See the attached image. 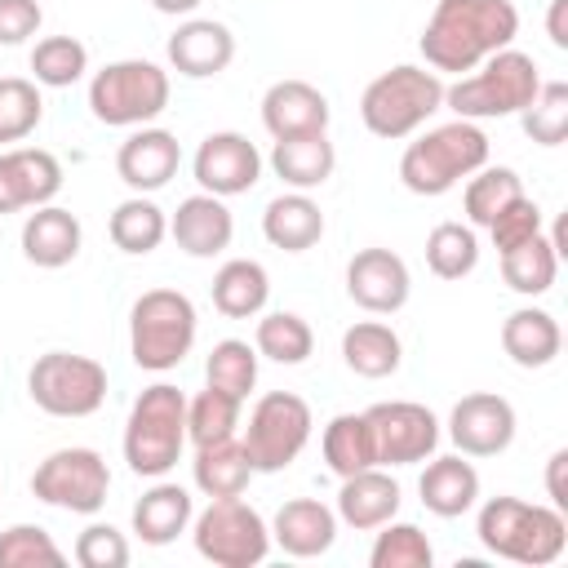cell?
I'll list each match as a JSON object with an SVG mask.
<instances>
[{
	"instance_id": "28",
	"label": "cell",
	"mask_w": 568,
	"mask_h": 568,
	"mask_svg": "<svg viewBox=\"0 0 568 568\" xmlns=\"http://www.w3.org/2000/svg\"><path fill=\"white\" fill-rule=\"evenodd\" d=\"M271 169L288 191H315L333 178L337 151L328 133H302V138H280L271 146Z\"/></svg>"
},
{
	"instance_id": "7",
	"label": "cell",
	"mask_w": 568,
	"mask_h": 568,
	"mask_svg": "<svg viewBox=\"0 0 568 568\" xmlns=\"http://www.w3.org/2000/svg\"><path fill=\"white\" fill-rule=\"evenodd\" d=\"M200 333L195 302L182 288H146L129 306V355L146 373H169L178 368Z\"/></svg>"
},
{
	"instance_id": "33",
	"label": "cell",
	"mask_w": 568,
	"mask_h": 568,
	"mask_svg": "<svg viewBox=\"0 0 568 568\" xmlns=\"http://www.w3.org/2000/svg\"><path fill=\"white\" fill-rule=\"evenodd\" d=\"M320 453H324V466H328L337 479L377 466V448H373L368 417H364V413H337V417H328V426H324V435H320Z\"/></svg>"
},
{
	"instance_id": "44",
	"label": "cell",
	"mask_w": 568,
	"mask_h": 568,
	"mask_svg": "<svg viewBox=\"0 0 568 568\" xmlns=\"http://www.w3.org/2000/svg\"><path fill=\"white\" fill-rule=\"evenodd\" d=\"M519 124L537 146H559L568 138V84L564 80H541L532 102L519 111Z\"/></svg>"
},
{
	"instance_id": "22",
	"label": "cell",
	"mask_w": 568,
	"mask_h": 568,
	"mask_svg": "<svg viewBox=\"0 0 568 568\" xmlns=\"http://www.w3.org/2000/svg\"><path fill=\"white\" fill-rule=\"evenodd\" d=\"M399 501H404V493H399L395 475L386 466H368V470H355L342 479L333 510H337V524H346L355 532H373L399 515Z\"/></svg>"
},
{
	"instance_id": "34",
	"label": "cell",
	"mask_w": 568,
	"mask_h": 568,
	"mask_svg": "<svg viewBox=\"0 0 568 568\" xmlns=\"http://www.w3.org/2000/svg\"><path fill=\"white\" fill-rule=\"evenodd\" d=\"M4 169H9V182H13L18 209L53 204V195L62 191V164L44 146H9L4 151Z\"/></svg>"
},
{
	"instance_id": "8",
	"label": "cell",
	"mask_w": 568,
	"mask_h": 568,
	"mask_svg": "<svg viewBox=\"0 0 568 568\" xmlns=\"http://www.w3.org/2000/svg\"><path fill=\"white\" fill-rule=\"evenodd\" d=\"M169 71L151 58H120L93 71L89 80V111L106 129H138L151 124L169 106Z\"/></svg>"
},
{
	"instance_id": "16",
	"label": "cell",
	"mask_w": 568,
	"mask_h": 568,
	"mask_svg": "<svg viewBox=\"0 0 568 568\" xmlns=\"http://www.w3.org/2000/svg\"><path fill=\"white\" fill-rule=\"evenodd\" d=\"M413 293L408 262L390 248H359L346 262V297L368 315H395L404 311Z\"/></svg>"
},
{
	"instance_id": "50",
	"label": "cell",
	"mask_w": 568,
	"mask_h": 568,
	"mask_svg": "<svg viewBox=\"0 0 568 568\" xmlns=\"http://www.w3.org/2000/svg\"><path fill=\"white\" fill-rule=\"evenodd\" d=\"M546 36L555 49H568V0H550L546 9Z\"/></svg>"
},
{
	"instance_id": "39",
	"label": "cell",
	"mask_w": 568,
	"mask_h": 568,
	"mask_svg": "<svg viewBox=\"0 0 568 568\" xmlns=\"http://www.w3.org/2000/svg\"><path fill=\"white\" fill-rule=\"evenodd\" d=\"M89 71V49L75 36H44L31 49V80L40 89H71Z\"/></svg>"
},
{
	"instance_id": "2",
	"label": "cell",
	"mask_w": 568,
	"mask_h": 568,
	"mask_svg": "<svg viewBox=\"0 0 568 568\" xmlns=\"http://www.w3.org/2000/svg\"><path fill=\"white\" fill-rule=\"evenodd\" d=\"M475 537L497 559H510L524 568H546L568 550V519L559 506H537V501L501 493L479 506Z\"/></svg>"
},
{
	"instance_id": "12",
	"label": "cell",
	"mask_w": 568,
	"mask_h": 568,
	"mask_svg": "<svg viewBox=\"0 0 568 568\" xmlns=\"http://www.w3.org/2000/svg\"><path fill=\"white\" fill-rule=\"evenodd\" d=\"M31 493H36V501H44L53 510L98 515L106 506V493H111V466L98 448H84V444L53 448L31 470Z\"/></svg>"
},
{
	"instance_id": "45",
	"label": "cell",
	"mask_w": 568,
	"mask_h": 568,
	"mask_svg": "<svg viewBox=\"0 0 568 568\" xmlns=\"http://www.w3.org/2000/svg\"><path fill=\"white\" fill-rule=\"evenodd\" d=\"M67 555L40 524H9L0 532V568H62Z\"/></svg>"
},
{
	"instance_id": "43",
	"label": "cell",
	"mask_w": 568,
	"mask_h": 568,
	"mask_svg": "<svg viewBox=\"0 0 568 568\" xmlns=\"http://www.w3.org/2000/svg\"><path fill=\"white\" fill-rule=\"evenodd\" d=\"M44 115V98L40 84L27 75H0V142H22L40 129Z\"/></svg>"
},
{
	"instance_id": "3",
	"label": "cell",
	"mask_w": 568,
	"mask_h": 568,
	"mask_svg": "<svg viewBox=\"0 0 568 568\" xmlns=\"http://www.w3.org/2000/svg\"><path fill=\"white\" fill-rule=\"evenodd\" d=\"M537 89H541V71L532 53L510 44L484 58L470 75H457L453 84H444V106L457 120H501V115H519Z\"/></svg>"
},
{
	"instance_id": "52",
	"label": "cell",
	"mask_w": 568,
	"mask_h": 568,
	"mask_svg": "<svg viewBox=\"0 0 568 568\" xmlns=\"http://www.w3.org/2000/svg\"><path fill=\"white\" fill-rule=\"evenodd\" d=\"M4 213H18V195H13V182H9V169H4V151H0V217Z\"/></svg>"
},
{
	"instance_id": "47",
	"label": "cell",
	"mask_w": 568,
	"mask_h": 568,
	"mask_svg": "<svg viewBox=\"0 0 568 568\" xmlns=\"http://www.w3.org/2000/svg\"><path fill=\"white\" fill-rule=\"evenodd\" d=\"M75 564L80 568H124L129 564V537L115 528V524H89L80 537H75Z\"/></svg>"
},
{
	"instance_id": "35",
	"label": "cell",
	"mask_w": 568,
	"mask_h": 568,
	"mask_svg": "<svg viewBox=\"0 0 568 568\" xmlns=\"http://www.w3.org/2000/svg\"><path fill=\"white\" fill-rule=\"evenodd\" d=\"M497 257H501V280H506L519 297H541V293H550V284H555V275H559V253H555V244H550L546 231L532 235V240H524V244H515V248H506V253H497Z\"/></svg>"
},
{
	"instance_id": "13",
	"label": "cell",
	"mask_w": 568,
	"mask_h": 568,
	"mask_svg": "<svg viewBox=\"0 0 568 568\" xmlns=\"http://www.w3.org/2000/svg\"><path fill=\"white\" fill-rule=\"evenodd\" d=\"M368 430H373V448H377V466H417L426 457H435L439 448V417L417 404V399H382L373 408H364Z\"/></svg>"
},
{
	"instance_id": "21",
	"label": "cell",
	"mask_w": 568,
	"mask_h": 568,
	"mask_svg": "<svg viewBox=\"0 0 568 568\" xmlns=\"http://www.w3.org/2000/svg\"><path fill=\"white\" fill-rule=\"evenodd\" d=\"M337 541V510L320 497H288L271 519V546L293 559H320Z\"/></svg>"
},
{
	"instance_id": "24",
	"label": "cell",
	"mask_w": 568,
	"mask_h": 568,
	"mask_svg": "<svg viewBox=\"0 0 568 568\" xmlns=\"http://www.w3.org/2000/svg\"><path fill=\"white\" fill-rule=\"evenodd\" d=\"M417 493H422V506L430 515L457 519V515L475 510V501H479V470L462 453L426 457V470L417 479Z\"/></svg>"
},
{
	"instance_id": "6",
	"label": "cell",
	"mask_w": 568,
	"mask_h": 568,
	"mask_svg": "<svg viewBox=\"0 0 568 568\" xmlns=\"http://www.w3.org/2000/svg\"><path fill=\"white\" fill-rule=\"evenodd\" d=\"M186 448V395L173 382H151L124 422V462L138 479H164Z\"/></svg>"
},
{
	"instance_id": "1",
	"label": "cell",
	"mask_w": 568,
	"mask_h": 568,
	"mask_svg": "<svg viewBox=\"0 0 568 568\" xmlns=\"http://www.w3.org/2000/svg\"><path fill=\"white\" fill-rule=\"evenodd\" d=\"M515 36H519L515 0H435L417 49L430 71L466 75L497 49H510Z\"/></svg>"
},
{
	"instance_id": "25",
	"label": "cell",
	"mask_w": 568,
	"mask_h": 568,
	"mask_svg": "<svg viewBox=\"0 0 568 568\" xmlns=\"http://www.w3.org/2000/svg\"><path fill=\"white\" fill-rule=\"evenodd\" d=\"M195 519V501L182 484L155 479L138 501H133V532L142 546H169L178 541Z\"/></svg>"
},
{
	"instance_id": "46",
	"label": "cell",
	"mask_w": 568,
	"mask_h": 568,
	"mask_svg": "<svg viewBox=\"0 0 568 568\" xmlns=\"http://www.w3.org/2000/svg\"><path fill=\"white\" fill-rule=\"evenodd\" d=\"M484 231L493 235V248H497V253H506V248H515V244H524V240L541 235V231H546V217H541V204H537V200L519 195V200H510V204H506V209H501Z\"/></svg>"
},
{
	"instance_id": "36",
	"label": "cell",
	"mask_w": 568,
	"mask_h": 568,
	"mask_svg": "<svg viewBox=\"0 0 568 568\" xmlns=\"http://www.w3.org/2000/svg\"><path fill=\"white\" fill-rule=\"evenodd\" d=\"M253 346H257V355L262 359H271V364H306L311 359V351H315V333H311V324L297 315V311H271V315H262L257 320V328H253Z\"/></svg>"
},
{
	"instance_id": "48",
	"label": "cell",
	"mask_w": 568,
	"mask_h": 568,
	"mask_svg": "<svg viewBox=\"0 0 568 568\" xmlns=\"http://www.w3.org/2000/svg\"><path fill=\"white\" fill-rule=\"evenodd\" d=\"M44 22V9L40 0H0V44L13 49V44H27Z\"/></svg>"
},
{
	"instance_id": "27",
	"label": "cell",
	"mask_w": 568,
	"mask_h": 568,
	"mask_svg": "<svg viewBox=\"0 0 568 568\" xmlns=\"http://www.w3.org/2000/svg\"><path fill=\"white\" fill-rule=\"evenodd\" d=\"M262 235L284 253H306L324 240V209L311 191H284L262 209Z\"/></svg>"
},
{
	"instance_id": "20",
	"label": "cell",
	"mask_w": 568,
	"mask_h": 568,
	"mask_svg": "<svg viewBox=\"0 0 568 568\" xmlns=\"http://www.w3.org/2000/svg\"><path fill=\"white\" fill-rule=\"evenodd\" d=\"M169 235H173V244H178L186 257H217V253L231 248L235 217H231V209H226L222 195L195 191V195H186V200L173 209Z\"/></svg>"
},
{
	"instance_id": "5",
	"label": "cell",
	"mask_w": 568,
	"mask_h": 568,
	"mask_svg": "<svg viewBox=\"0 0 568 568\" xmlns=\"http://www.w3.org/2000/svg\"><path fill=\"white\" fill-rule=\"evenodd\" d=\"M488 164V133L479 120H448L413 138L399 155V182L413 195H444Z\"/></svg>"
},
{
	"instance_id": "10",
	"label": "cell",
	"mask_w": 568,
	"mask_h": 568,
	"mask_svg": "<svg viewBox=\"0 0 568 568\" xmlns=\"http://www.w3.org/2000/svg\"><path fill=\"white\" fill-rule=\"evenodd\" d=\"M311 430H315V417H311V404L302 395L266 390L248 408V426H244L240 444H244L257 475H275L302 457V448L311 444Z\"/></svg>"
},
{
	"instance_id": "40",
	"label": "cell",
	"mask_w": 568,
	"mask_h": 568,
	"mask_svg": "<svg viewBox=\"0 0 568 568\" xmlns=\"http://www.w3.org/2000/svg\"><path fill=\"white\" fill-rule=\"evenodd\" d=\"M257 346H248L244 337H222L213 342L209 359H204V386H217L235 399H248V390L257 386Z\"/></svg>"
},
{
	"instance_id": "30",
	"label": "cell",
	"mask_w": 568,
	"mask_h": 568,
	"mask_svg": "<svg viewBox=\"0 0 568 568\" xmlns=\"http://www.w3.org/2000/svg\"><path fill=\"white\" fill-rule=\"evenodd\" d=\"M209 293H213V306L226 320H253V315H262V306L271 297V275L253 257H231V262L217 266Z\"/></svg>"
},
{
	"instance_id": "42",
	"label": "cell",
	"mask_w": 568,
	"mask_h": 568,
	"mask_svg": "<svg viewBox=\"0 0 568 568\" xmlns=\"http://www.w3.org/2000/svg\"><path fill=\"white\" fill-rule=\"evenodd\" d=\"M373 550L368 564L373 568H430L435 564V546L417 524L404 519H386L382 528H373Z\"/></svg>"
},
{
	"instance_id": "32",
	"label": "cell",
	"mask_w": 568,
	"mask_h": 568,
	"mask_svg": "<svg viewBox=\"0 0 568 568\" xmlns=\"http://www.w3.org/2000/svg\"><path fill=\"white\" fill-rule=\"evenodd\" d=\"M106 235H111V244H115L120 253L146 257V253H155V248L164 244L169 217H164V209H160L151 195H129V200H120V204L111 209Z\"/></svg>"
},
{
	"instance_id": "37",
	"label": "cell",
	"mask_w": 568,
	"mask_h": 568,
	"mask_svg": "<svg viewBox=\"0 0 568 568\" xmlns=\"http://www.w3.org/2000/svg\"><path fill=\"white\" fill-rule=\"evenodd\" d=\"M524 195V182L515 169L506 164H484L466 178V191H462V209H466V222L470 226H488L510 200Z\"/></svg>"
},
{
	"instance_id": "4",
	"label": "cell",
	"mask_w": 568,
	"mask_h": 568,
	"mask_svg": "<svg viewBox=\"0 0 568 568\" xmlns=\"http://www.w3.org/2000/svg\"><path fill=\"white\" fill-rule=\"evenodd\" d=\"M435 111H444V80L430 67L399 62L382 75H373L359 93V120L373 138L399 142L413 138Z\"/></svg>"
},
{
	"instance_id": "38",
	"label": "cell",
	"mask_w": 568,
	"mask_h": 568,
	"mask_svg": "<svg viewBox=\"0 0 568 568\" xmlns=\"http://www.w3.org/2000/svg\"><path fill=\"white\" fill-rule=\"evenodd\" d=\"M426 266L439 280H466L479 266V235L470 222H439L426 235Z\"/></svg>"
},
{
	"instance_id": "23",
	"label": "cell",
	"mask_w": 568,
	"mask_h": 568,
	"mask_svg": "<svg viewBox=\"0 0 568 568\" xmlns=\"http://www.w3.org/2000/svg\"><path fill=\"white\" fill-rule=\"evenodd\" d=\"M80 244H84V226L62 204H40L22 222V257L40 271H58V266L75 262Z\"/></svg>"
},
{
	"instance_id": "49",
	"label": "cell",
	"mask_w": 568,
	"mask_h": 568,
	"mask_svg": "<svg viewBox=\"0 0 568 568\" xmlns=\"http://www.w3.org/2000/svg\"><path fill=\"white\" fill-rule=\"evenodd\" d=\"M564 470H568V448H555L550 462H546V497L550 506L568 510V484H564Z\"/></svg>"
},
{
	"instance_id": "41",
	"label": "cell",
	"mask_w": 568,
	"mask_h": 568,
	"mask_svg": "<svg viewBox=\"0 0 568 568\" xmlns=\"http://www.w3.org/2000/svg\"><path fill=\"white\" fill-rule=\"evenodd\" d=\"M240 413H244V399L217 390V386H204L195 399H186V444H217V439H231L240 430Z\"/></svg>"
},
{
	"instance_id": "17",
	"label": "cell",
	"mask_w": 568,
	"mask_h": 568,
	"mask_svg": "<svg viewBox=\"0 0 568 568\" xmlns=\"http://www.w3.org/2000/svg\"><path fill=\"white\" fill-rule=\"evenodd\" d=\"M178 169H182L178 133L155 129V124H138L115 151V173L133 195H151V191L169 186L178 178Z\"/></svg>"
},
{
	"instance_id": "29",
	"label": "cell",
	"mask_w": 568,
	"mask_h": 568,
	"mask_svg": "<svg viewBox=\"0 0 568 568\" xmlns=\"http://www.w3.org/2000/svg\"><path fill=\"white\" fill-rule=\"evenodd\" d=\"M342 359L355 377H368V382H382L390 373H399L404 364V342L390 324L382 320H359L342 333Z\"/></svg>"
},
{
	"instance_id": "15",
	"label": "cell",
	"mask_w": 568,
	"mask_h": 568,
	"mask_svg": "<svg viewBox=\"0 0 568 568\" xmlns=\"http://www.w3.org/2000/svg\"><path fill=\"white\" fill-rule=\"evenodd\" d=\"M191 173H195L200 191L231 200V195H244V191L257 186V178H262V151H257L244 133L217 129V133H209V138L195 146Z\"/></svg>"
},
{
	"instance_id": "18",
	"label": "cell",
	"mask_w": 568,
	"mask_h": 568,
	"mask_svg": "<svg viewBox=\"0 0 568 568\" xmlns=\"http://www.w3.org/2000/svg\"><path fill=\"white\" fill-rule=\"evenodd\" d=\"M164 53H169V67H173L178 75H186V80H209V75H222V71L235 62V36H231V27L217 22V18H186V22L169 36Z\"/></svg>"
},
{
	"instance_id": "14",
	"label": "cell",
	"mask_w": 568,
	"mask_h": 568,
	"mask_svg": "<svg viewBox=\"0 0 568 568\" xmlns=\"http://www.w3.org/2000/svg\"><path fill=\"white\" fill-rule=\"evenodd\" d=\"M515 404L497 390H470L448 413V439L462 457H497L515 444Z\"/></svg>"
},
{
	"instance_id": "31",
	"label": "cell",
	"mask_w": 568,
	"mask_h": 568,
	"mask_svg": "<svg viewBox=\"0 0 568 568\" xmlns=\"http://www.w3.org/2000/svg\"><path fill=\"white\" fill-rule=\"evenodd\" d=\"M253 462L244 453V444L231 435V439H217V444H200L195 448V462H191V479L204 497H244V488L253 484Z\"/></svg>"
},
{
	"instance_id": "26",
	"label": "cell",
	"mask_w": 568,
	"mask_h": 568,
	"mask_svg": "<svg viewBox=\"0 0 568 568\" xmlns=\"http://www.w3.org/2000/svg\"><path fill=\"white\" fill-rule=\"evenodd\" d=\"M501 351L519 368H546L564 351V328L550 311L541 306H519L501 320Z\"/></svg>"
},
{
	"instance_id": "51",
	"label": "cell",
	"mask_w": 568,
	"mask_h": 568,
	"mask_svg": "<svg viewBox=\"0 0 568 568\" xmlns=\"http://www.w3.org/2000/svg\"><path fill=\"white\" fill-rule=\"evenodd\" d=\"M200 4H204V0H151V9H155V13H169V18H191Z\"/></svg>"
},
{
	"instance_id": "19",
	"label": "cell",
	"mask_w": 568,
	"mask_h": 568,
	"mask_svg": "<svg viewBox=\"0 0 568 568\" xmlns=\"http://www.w3.org/2000/svg\"><path fill=\"white\" fill-rule=\"evenodd\" d=\"M333 106L311 80H275L262 93V124L266 133L280 138H302V133H328Z\"/></svg>"
},
{
	"instance_id": "9",
	"label": "cell",
	"mask_w": 568,
	"mask_h": 568,
	"mask_svg": "<svg viewBox=\"0 0 568 568\" xmlns=\"http://www.w3.org/2000/svg\"><path fill=\"white\" fill-rule=\"evenodd\" d=\"M186 532L213 568H257L271 555V524L244 497H209Z\"/></svg>"
},
{
	"instance_id": "11",
	"label": "cell",
	"mask_w": 568,
	"mask_h": 568,
	"mask_svg": "<svg viewBox=\"0 0 568 568\" xmlns=\"http://www.w3.org/2000/svg\"><path fill=\"white\" fill-rule=\"evenodd\" d=\"M27 395L49 417H93L106 404V368L93 355L44 351L27 373Z\"/></svg>"
}]
</instances>
